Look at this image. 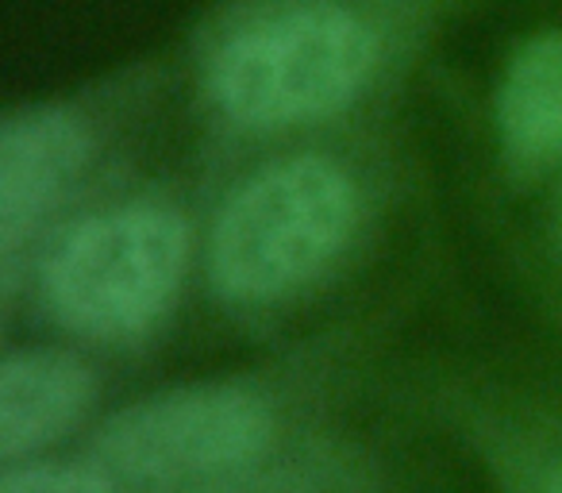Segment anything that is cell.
<instances>
[{"instance_id":"1","label":"cell","mask_w":562,"mask_h":493,"mask_svg":"<svg viewBox=\"0 0 562 493\" xmlns=\"http://www.w3.org/2000/svg\"><path fill=\"white\" fill-rule=\"evenodd\" d=\"M359 189L331 158L266 166L235 189L212 232L209 267L224 298L270 301L316 278L351 239Z\"/></svg>"},{"instance_id":"2","label":"cell","mask_w":562,"mask_h":493,"mask_svg":"<svg viewBox=\"0 0 562 493\" xmlns=\"http://www.w3.org/2000/svg\"><path fill=\"white\" fill-rule=\"evenodd\" d=\"M374 58L378 40L355 12L313 4L235 35L212 66V93L247 127L305 124L355 101Z\"/></svg>"},{"instance_id":"3","label":"cell","mask_w":562,"mask_h":493,"mask_svg":"<svg viewBox=\"0 0 562 493\" xmlns=\"http://www.w3.org/2000/svg\"><path fill=\"white\" fill-rule=\"evenodd\" d=\"M189 235L173 212L127 204L86 220L47 262V301L74 332L135 336L173 301L186 274Z\"/></svg>"},{"instance_id":"4","label":"cell","mask_w":562,"mask_h":493,"mask_svg":"<svg viewBox=\"0 0 562 493\" xmlns=\"http://www.w3.org/2000/svg\"><path fill=\"white\" fill-rule=\"evenodd\" d=\"M273 408L243 385H186L143 397L101 428V459L143 482L224 474L270 447Z\"/></svg>"},{"instance_id":"5","label":"cell","mask_w":562,"mask_h":493,"mask_svg":"<svg viewBox=\"0 0 562 493\" xmlns=\"http://www.w3.org/2000/svg\"><path fill=\"white\" fill-rule=\"evenodd\" d=\"M89 158V135L63 109H24L0 132V247L16 255L24 235L66 197Z\"/></svg>"},{"instance_id":"6","label":"cell","mask_w":562,"mask_h":493,"mask_svg":"<svg viewBox=\"0 0 562 493\" xmlns=\"http://www.w3.org/2000/svg\"><path fill=\"white\" fill-rule=\"evenodd\" d=\"M93 401V374L66 351H20L0 370V455L9 462L55 444Z\"/></svg>"},{"instance_id":"7","label":"cell","mask_w":562,"mask_h":493,"mask_svg":"<svg viewBox=\"0 0 562 493\" xmlns=\"http://www.w3.org/2000/svg\"><path fill=\"white\" fill-rule=\"evenodd\" d=\"M497 127L520 170L562 163V32H543L516 51L497 93Z\"/></svg>"},{"instance_id":"8","label":"cell","mask_w":562,"mask_h":493,"mask_svg":"<svg viewBox=\"0 0 562 493\" xmlns=\"http://www.w3.org/2000/svg\"><path fill=\"white\" fill-rule=\"evenodd\" d=\"M0 493H112V482L81 462H35L4 474Z\"/></svg>"},{"instance_id":"9","label":"cell","mask_w":562,"mask_h":493,"mask_svg":"<svg viewBox=\"0 0 562 493\" xmlns=\"http://www.w3.org/2000/svg\"><path fill=\"white\" fill-rule=\"evenodd\" d=\"M547 493H562V470H559V474L551 478V490H547Z\"/></svg>"},{"instance_id":"10","label":"cell","mask_w":562,"mask_h":493,"mask_svg":"<svg viewBox=\"0 0 562 493\" xmlns=\"http://www.w3.org/2000/svg\"><path fill=\"white\" fill-rule=\"evenodd\" d=\"M559 227H562V201H559Z\"/></svg>"}]
</instances>
